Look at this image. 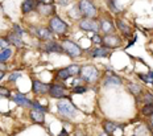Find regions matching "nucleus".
<instances>
[{
  "label": "nucleus",
  "instance_id": "nucleus-21",
  "mask_svg": "<svg viewBox=\"0 0 153 136\" xmlns=\"http://www.w3.org/2000/svg\"><path fill=\"white\" fill-rule=\"evenodd\" d=\"M11 54H12V50L9 48L1 50V52H0V64H3V62L7 61L9 57H11Z\"/></svg>",
  "mask_w": 153,
  "mask_h": 136
},
{
  "label": "nucleus",
  "instance_id": "nucleus-31",
  "mask_svg": "<svg viewBox=\"0 0 153 136\" xmlns=\"http://www.w3.org/2000/svg\"><path fill=\"white\" fill-rule=\"evenodd\" d=\"M20 73H13V74L11 75V77H9V81H16V78H19L20 77Z\"/></svg>",
  "mask_w": 153,
  "mask_h": 136
},
{
  "label": "nucleus",
  "instance_id": "nucleus-16",
  "mask_svg": "<svg viewBox=\"0 0 153 136\" xmlns=\"http://www.w3.org/2000/svg\"><path fill=\"white\" fill-rule=\"evenodd\" d=\"M36 7H37V5H36V1H34V0H24L21 9H23L24 13H29V12L33 11Z\"/></svg>",
  "mask_w": 153,
  "mask_h": 136
},
{
  "label": "nucleus",
  "instance_id": "nucleus-15",
  "mask_svg": "<svg viewBox=\"0 0 153 136\" xmlns=\"http://www.w3.org/2000/svg\"><path fill=\"white\" fill-rule=\"evenodd\" d=\"M30 118L34 120L36 123H38V124H41V123H44V120H45V114H44V111H38V110H32L30 112Z\"/></svg>",
  "mask_w": 153,
  "mask_h": 136
},
{
  "label": "nucleus",
  "instance_id": "nucleus-17",
  "mask_svg": "<svg viewBox=\"0 0 153 136\" xmlns=\"http://www.w3.org/2000/svg\"><path fill=\"white\" fill-rule=\"evenodd\" d=\"M116 25H117V28H119V29L122 30L124 34H126V36H129V33H131V28H129V25H128V24L124 23L122 19H117V20H116Z\"/></svg>",
  "mask_w": 153,
  "mask_h": 136
},
{
  "label": "nucleus",
  "instance_id": "nucleus-22",
  "mask_svg": "<svg viewBox=\"0 0 153 136\" xmlns=\"http://www.w3.org/2000/svg\"><path fill=\"white\" fill-rule=\"evenodd\" d=\"M66 69H68L70 77H73V75H76V74H79V73H81V68H79L78 65H70Z\"/></svg>",
  "mask_w": 153,
  "mask_h": 136
},
{
  "label": "nucleus",
  "instance_id": "nucleus-32",
  "mask_svg": "<svg viewBox=\"0 0 153 136\" xmlns=\"http://www.w3.org/2000/svg\"><path fill=\"white\" fill-rule=\"evenodd\" d=\"M92 40H94V42H102V40L99 39V36H94V39H92Z\"/></svg>",
  "mask_w": 153,
  "mask_h": 136
},
{
  "label": "nucleus",
  "instance_id": "nucleus-26",
  "mask_svg": "<svg viewBox=\"0 0 153 136\" xmlns=\"http://www.w3.org/2000/svg\"><path fill=\"white\" fill-rule=\"evenodd\" d=\"M139 78L146 82V83H153V74H151V73H148V74H139Z\"/></svg>",
  "mask_w": 153,
  "mask_h": 136
},
{
  "label": "nucleus",
  "instance_id": "nucleus-37",
  "mask_svg": "<svg viewBox=\"0 0 153 136\" xmlns=\"http://www.w3.org/2000/svg\"><path fill=\"white\" fill-rule=\"evenodd\" d=\"M99 136H108V134H100Z\"/></svg>",
  "mask_w": 153,
  "mask_h": 136
},
{
  "label": "nucleus",
  "instance_id": "nucleus-6",
  "mask_svg": "<svg viewBox=\"0 0 153 136\" xmlns=\"http://www.w3.org/2000/svg\"><path fill=\"white\" fill-rule=\"evenodd\" d=\"M50 30L57 34H63L68 30V24H65L58 16H54L50 20Z\"/></svg>",
  "mask_w": 153,
  "mask_h": 136
},
{
  "label": "nucleus",
  "instance_id": "nucleus-8",
  "mask_svg": "<svg viewBox=\"0 0 153 136\" xmlns=\"http://www.w3.org/2000/svg\"><path fill=\"white\" fill-rule=\"evenodd\" d=\"M49 94L53 98H63L66 95V88L61 85H52L49 88Z\"/></svg>",
  "mask_w": 153,
  "mask_h": 136
},
{
  "label": "nucleus",
  "instance_id": "nucleus-20",
  "mask_svg": "<svg viewBox=\"0 0 153 136\" xmlns=\"http://www.w3.org/2000/svg\"><path fill=\"white\" fill-rule=\"evenodd\" d=\"M108 49L107 48H95L92 52V57H107L108 56Z\"/></svg>",
  "mask_w": 153,
  "mask_h": 136
},
{
  "label": "nucleus",
  "instance_id": "nucleus-3",
  "mask_svg": "<svg viewBox=\"0 0 153 136\" xmlns=\"http://www.w3.org/2000/svg\"><path fill=\"white\" fill-rule=\"evenodd\" d=\"M79 27H81V29L88 30V32H99L100 23H98V21L92 17H86L79 23Z\"/></svg>",
  "mask_w": 153,
  "mask_h": 136
},
{
  "label": "nucleus",
  "instance_id": "nucleus-33",
  "mask_svg": "<svg viewBox=\"0 0 153 136\" xmlns=\"http://www.w3.org/2000/svg\"><path fill=\"white\" fill-rule=\"evenodd\" d=\"M52 0H41V3H45V4H50Z\"/></svg>",
  "mask_w": 153,
  "mask_h": 136
},
{
  "label": "nucleus",
  "instance_id": "nucleus-10",
  "mask_svg": "<svg viewBox=\"0 0 153 136\" xmlns=\"http://www.w3.org/2000/svg\"><path fill=\"white\" fill-rule=\"evenodd\" d=\"M36 8H37L38 13L42 15V16H49V15H52L54 12L53 5L52 4H45V3H40Z\"/></svg>",
  "mask_w": 153,
  "mask_h": 136
},
{
  "label": "nucleus",
  "instance_id": "nucleus-36",
  "mask_svg": "<svg viewBox=\"0 0 153 136\" xmlns=\"http://www.w3.org/2000/svg\"><path fill=\"white\" fill-rule=\"evenodd\" d=\"M151 124L153 126V114H152V115H151Z\"/></svg>",
  "mask_w": 153,
  "mask_h": 136
},
{
  "label": "nucleus",
  "instance_id": "nucleus-2",
  "mask_svg": "<svg viewBox=\"0 0 153 136\" xmlns=\"http://www.w3.org/2000/svg\"><path fill=\"white\" fill-rule=\"evenodd\" d=\"M79 11L82 12V15L87 17H94L97 15V8L92 4L91 0H81L79 1Z\"/></svg>",
  "mask_w": 153,
  "mask_h": 136
},
{
  "label": "nucleus",
  "instance_id": "nucleus-35",
  "mask_svg": "<svg viewBox=\"0 0 153 136\" xmlns=\"http://www.w3.org/2000/svg\"><path fill=\"white\" fill-rule=\"evenodd\" d=\"M75 136H86V135H83V134H81V132H78V134H75Z\"/></svg>",
  "mask_w": 153,
  "mask_h": 136
},
{
  "label": "nucleus",
  "instance_id": "nucleus-27",
  "mask_svg": "<svg viewBox=\"0 0 153 136\" xmlns=\"http://www.w3.org/2000/svg\"><path fill=\"white\" fill-rule=\"evenodd\" d=\"M143 114H144V115H152L153 114V103H149V104H146V106H144Z\"/></svg>",
  "mask_w": 153,
  "mask_h": 136
},
{
  "label": "nucleus",
  "instance_id": "nucleus-7",
  "mask_svg": "<svg viewBox=\"0 0 153 136\" xmlns=\"http://www.w3.org/2000/svg\"><path fill=\"white\" fill-rule=\"evenodd\" d=\"M102 44H104L107 48L115 49V48H117V46L120 45V39L117 36H114V34H111V36H108V34H107L106 37H103Z\"/></svg>",
  "mask_w": 153,
  "mask_h": 136
},
{
  "label": "nucleus",
  "instance_id": "nucleus-4",
  "mask_svg": "<svg viewBox=\"0 0 153 136\" xmlns=\"http://www.w3.org/2000/svg\"><path fill=\"white\" fill-rule=\"evenodd\" d=\"M81 74H82V78L86 81V82H95L98 80V70L91 65H87V66H83L81 69Z\"/></svg>",
  "mask_w": 153,
  "mask_h": 136
},
{
  "label": "nucleus",
  "instance_id": "nucleus-28",
  "mask_svg": "<svg viewBox=\"0 0 153 136\" xmlns=\"http://www.w3.org/2000/svg\"><path fill=\"white\" fill-rule=\"evenodd\" d=\"M8 45H9V41L7 39H1V37H0V52L4 50V49H7Z\"/></svg>",
  "mask_w": 153,
  "mask_h": 136
},
{
  "label": "nucleus",
  "instance_id": "nucleus-11",
  "mask_svg": "<svg viewBox=\"0 0 153 136\" xmlns=\"http://www.w3.org/2000/svg\"><path fill=\"white\" fill-rule=\"evenodd\" d=\"M50 86L46 83H42V82L40 81H33V91L36 94H45L49 91Z\"/></svg>",
  "mask_w": 153,
  "mask_h": 136
},
{
  "label": "nucleus",
  "instance_id": "nucleus-14",
  "mask_svg": "<svg viewBox=\"0 0 153 136\" xmlns=\"http://www.w3.org/2000/svg\"><path fill=\"white\" fill-rule=\"evenodd\" d=\"M13 100L17 104H20V106H24V107L32 106V102L25 95H23V94H16V95H13Z\"/></svg>",
  "mask_w": 153,
  "mask_h": 136
},
{
  "label": "nucleus",
  "instance_id": "nucleus-34",
  "mask_svg": "<svg viewBox=\"0 0 153 136\" xmlns=\"http://www.w3.org/2000/svg\"><path fill=\"white\" fill-rule=\"evenodd\" d=\"M3 77H4V71H1V70H0V81L3 80Z\"/></svg>",
  "mask_w": 153,
  "mask_h": 136
},
{
  "label": "nucleus",
  "instance_id": "nucleus-24",
  "mask_svg": "<svg viewBox=\"0 0 153 136\" xmlns=\"http://www.w3.org/2000/svg\"><path fill=\"white\" fill-rule=\"evenodd\" d=\"M128 90L133 94V95H139V94L141 93V87H140L139 85H136V83H129L128 85Z\"/></svg>",
  "mask_w": 153,
  "mask_h": 136
},
{
  "label": "nucleus",
  "instance_id": "nucleus-9",
  "mask_svg": "<svg viewBox=\"0 0 153 136\" xmlns=\"http://www.w3.org/2000/svg\"><path fill=\"white\" fill-rule=\"evenodd\" d=\"M36 33L41 40H52L53 39V33L50 29H48L45 27H37L36 28Z\"/></svg>",
  "mask_w": 153,
  "mask_h": 136
},
{
  "label": "nucleus",
  "instance_id": "nucleus-12",
  "mask_svg": "<svg viewBox=\"0 0 153 136\" xmlns=\"http://www.w3.org/2000/svg\"><path fill=\"white\" fill-rule=\"evenodd\" d=\"M8 41L13 44L15 46H17V48H21V46L24 45V44H23V40H21V34L17 33V32H15V30H13L12 33H9Z\"/></svg>",
  "mask_w": 153,
  "mask_h": 136
},
{
  "label": "nucleus",
  "instance_id": "nucleus-25",
  "mask_svg": "<svg viewBox=\"0 0 153 136\" xmlns=\"http://www.w3.org/2000/svg\"><path fill=\"white\" fill-rule=\"evenodd\" d=\"M57 77L59 78V80H62V81H66L68 78L70 77V74H69V71H68V69H61V70H58V73H57Z\"/></svg>",
  "mask_w": 153,
  "mask_h": 136
},
{
  "label": "nucleus",
  "instance_id": "nucleus-19",
  "mask_svg": "<svg viewBox=\"0 0 153 136\" xmlns=\"http://www.w3.org/2000/svg\"><path fill=\"white\" fill-rule=\"evenodd\" d=\"M103 127H104V131H106L107 134H112V132H115V129L119 128V124L112 123V122H106Z\"/></svg>",
  "mask_w": 153,
  "mask_h": 136
},
{
  "label": "nucleus",
  "instance_id": "nucleus-30",
  "mask_svg": "<svg viewBox=\"0 0 153 136\" xmlns=\"http://www.w3.org/2000/svg\"><path fill=\"white\" fill-rule=\"evenodd\" d=\"M86 90H87V88L86 87H83V86H76V87H74V93L75 94H83V93H86Z\"/></svg>",
  "mask_w": 153,
  "mask_h": 136
},
{
  "label": "nucleus",
  "instance_id": "nucleus-29",
  "mask_svg": "<svg viewBox=\"0 0 153 136\" xmlns=\"http://www.w3.org/2000/svg\"><path fill=\"white\" fill-rule=\"evenodd\" d=\"M143 102H145L146 104H149V103H153V95H151V94H145L144 95V99H143Z\"/></svg>",
  "mask_w": 153,
  "mask_h": 136
},
{
  "label": "nucleus",
  "instance_id": "nucleus-1",
  "mask_svg": "<svg viewBox=\"0 0 153 136\" xmlns=\"http://www.w3.org/2000/svg\"><path fill=\"white\" fill-rule=\"evenodd\" d=\"M57 107H58V111L61 112L63 116H66V118H73V116L75 115V112H76L75 107L73 106V103L70 102L69 99L59 100L58 104H57Z\"/></svg>",
  "mask_w": 153,
  "mask_h": 136
},
{
  "label": "nucleus",
  "instance_id": "nucleus-18",
  "mask_svg": "<svg viewBox=\"0 0 153 136\" xmlns=\"http://www.w3.org/2000/svg\"><path fill=\"white\" fill-rule=\"evenodd\" d=\"M100 29L103 30L104 33H110V32H112V30H114V25H112L111 21H108V20H102Z\"/></svg>",
  "mask_w": 153,
  "mask_h": 136
},
{
  "label": "nucleus",
  "instance_id": "nucleus-13",
  "mask_svg": "<svg viewBox=\"0 0 153 136\" xmlns=\"http://www.w3.org/2000/svg\"><path fill=\"white\" fill-rule=\"evenodd\" d=\"M44 49L46 50V52H50V53H61L63 52L62 46H59L57 42H54V41H49V42H46L45 45H44Z\"/></svg>",
  "mask_w": 153,
  "mask_h": 136
},
{
  "label": "nucleus",
  "instance_id": "nucleus-5",
  "mask_svg": "<svg viewBox=\"0 0 153 136\" xmlns=\"http://www.w3.org/2000/svg\"><path fill=\"white\" fill-rule=\"evenodd\" d=\"M62 49L65 50L68 54H70L71 57H78L82 54V49L79 45H76L75 42L73 41H69V40H65L62 42Z\"/></svg>",
  "mask_w": 153,
  "mask_h": 136
},
{
  "label": "nucleus",
  "instance_id": "nucleus-23",
  "mask_svg": "<svg viewBox=\"0 0 153 136\" xmlns=\"http://www.w3.org/2000/svg\"><path fill=\"white\" fill-rule=\"evenodd\" d=\"M104 83L106 85H120L122 83V80L117 77H114V75H111V77H107L106 81H104Z\"/></svg>",
  "mask_w": 153,
  "mask_h": 136
}]
</instances>
